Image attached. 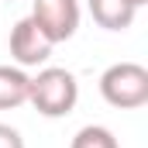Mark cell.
I'll list each match as a JSON object with an SVG mask.
<instances>
[{"instance_id": "cell-1", "label": "cell", "mask_w": 148, "mask_h": 148, "mask_svg": "<svg viewBox=\"0 0 148 148\" xmlns=\"http://www.w3.org/2000/svg\"><path fill=\"white\" fill-rule=\"evenodd\" d=\"M79 100V83L69 69H41V73L28 83V103L35 107L41 117H66Z\"/></svg>"}, {"instance_id": "cell-2", "label": "cell", "mask_w": 148, "mask_h": 148, "mask_svg": "<svg viewBox=\"0 0 148 148\" xmlns=\"http://www.w3.org/2000/svg\"><path fill=\"white\" fill-rule=\"evenodd\" d=\"M100 93L117 110H134L148 103V69L138 62H117L100 76Z\"/></svg>"}, {"instance_id": "cell-3", "label": "cell", "mask_w": 148, "mask_h": 148, "mask_svg": "<svg viewBox=\"0 0 148 148\" xmlns=\"http://www.w3.org/2000/svg\"><path fill=\"white\" fill-rule=\"evenodd\" d=\"M31 21L41 28V35L52 45L69 41L79 28V0H35Z\"/></svg>"}, {"instance_id": "cell-4", "label": "cell", "mask_w": 148, "mask_h": 148, "mask_svg": "<svg viewBox=\"0 0 148 148\" xmlns=\"http://www.w3.org/2000/svg\"><path fill=\"white\" fill-rule=\"evenodd\" d=\"M52 48L55 45L41 35V28L31 17H21L10 28V55H14L17 66H41V62H48Z\"/></svg>"}, {"instance_id": "cell-5", "label": "cell", "mask_w": 148, "mask_h": 148, "mask_svg": "<svg viewBox=\"0 0 148 148\" xmlns=\"http://www.w3.org/2000/svg\"><path fill=\"white\" fill-rule=\"evenodd\" d=\"M90 14L107 31H124L134 21V7L127 0H90Z\"/></svg>"}, {"instance_id": "cell-6", "label": "cell", "mask_w": 148, "mask_h": 148, "mask_svg": "<svg viewBox=\"0 0 148 148\" xmlns=\"http://www.w3.org/2000/svg\"><path fill=\"white\" fill-rule=\"evenodd\" d=\"M28 83L31 76H24L21 66H0V110L28 103Z\"/></svg>"}, {"instance_id": "cell-7", "label": "cell", "mask_w": 148, "mask_h": 148, "mask_svg": "<svg viewBox=\"0 0 148 148\" xmlns=\"http://www.w3.org/2000/svg\"><path fill=\"white\" fill-rule=\"evenodd\" d=\"M69 148H121V145H117V138H114L107 127H100V124H86V127L76 131V138H73Z\"/></svg>"}, {"instance_id": "cell-8", "label": "cell", "mask_w": 148, "mask_h": 148, "mask_svg": "<svg viewBox=\"0 0 148 148\" xmlns=\"http://www.w3.org/2000/svg\"><path fill=\"white\" fill-rule=\"evenodd\" d=\"M0 148H24L21 131H17V127H10V124H0Z\"/></svg>"}, {"instance_id": "cell-9", "label": "cell", "mask_w": 148, "mask_h": 148, "mask_svg": "<svg viewBox=\"0 0 148 148\" xmlns=\"http://www.w3.org/2000/svg\"><path fill=\"white\" fill-rule=\"evenodd\" d=\"M127 3H131V7H134V10H138V7H141V3H148V0H127Z\"/></svg>"}]
</instances>
